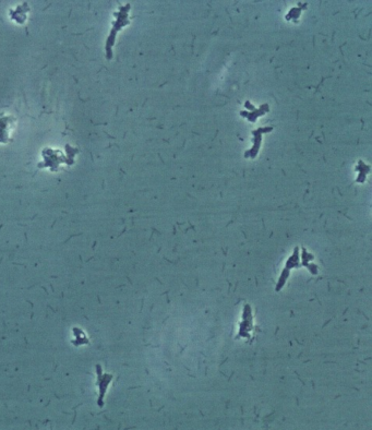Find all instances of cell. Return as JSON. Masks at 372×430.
<instances>
[{
  "label": "cell",
  "instance_id": "cell-1",
  "mask_svg": "<svg viewBox=\"0 0 372 430\" xmlns=\"http://www.w3.org/2000/svg\"><path fill=\"white\" fill-rule=\"evenodd\" d=\"M130 9V5L125 6V7H121L120 10L118 12H115V16L117 18V20L113 22L112 29L110 31V34L108 36V39H107L106 42V57L107 59H111L112 57V46L113 44H115V40H116V35L118 33V31H120L122 27H125L126 24H128V12Z\"/></svg>",
  "mask_w": 372,
  "mask_h": 430
},
{
  "label": "cell",
  "instance_id": "cell-2",
  "mask_svg": "<svg viewBox=\"0 0 372 430\" xmlns=\"http://www.w3.org/2000/svg\"><path fill=\"white\" fill-rule=\"evenodd\" d=\"M96 374H97V385L99 387V397L97 404L99 407L104 406V395L106 393L107 387H108V384L110 383L112 376L109 375H102V369H100V366L97 365L96 366Z\"/></svg>",
  "mask_w": 372,
  "mask_h": 430
},
{
  "label": "cell",
  "instance_id": "cell-3",
  "mask_svg": "<svg viewBox=\"0 0 372 430\" xmlns=\"http://www.w3.org/2000/svg\"><path fill=\"white\" fill-rule=\"evenodd\" d=\"M14 118L10 116L0 117V143H8L9 142V134L8 128L9 126L14 122Z\"/></svg>",
  "mask_w": 372,
  "mask_h": 430
},
{
  "label": "cell",
  "instance_id": "cell-4",
  "mask_svg": "<svg viewBox=\"0 0 372 430\" xmlns=\"http://www.w3.org/2000/svg\"><path fill=\"white\" fill-rule=\"evenodd\" d=\"M18 10L20 12H18V11H11L10 12L11 18L14 19L15 21H17L18 23L23 24L25 22V19H27V14H28V10H29L28 5L23 4L22 6H20V7H18Z\"/></svg>",
  "mask_w": 372,
  "mask_h": 430
}]
</instances>
